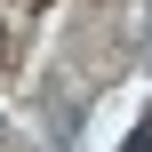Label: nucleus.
<instances>
[{
    "label": "nucleus",
    "instance_id": "1",
    "mask_svg": "<svg viewBox=\"0 0 152 152\" xmlns=\"http://www.w3.org/2000/svg\"><path fill=\"white\" fill-rule=\"evenodd\" d=\"M128 152H152V120H144V128H136V136H128Z\"/></svg>",
    "mask_w": 152,
    "mask_h": 152
}]
</instances>
